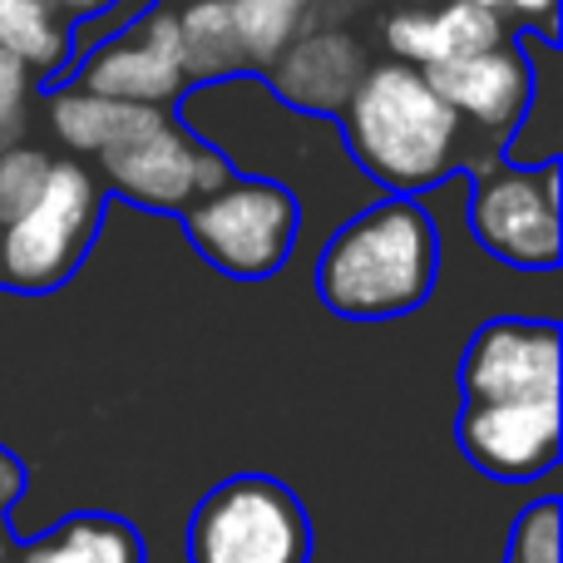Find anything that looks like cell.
Listing matches in <instances>:
<instances>
[{"instance_id":"31","label":"cell","mask_w":563,"mask_h":563,"mask_svg":"<svg viewBox=\"0 0 563 563\" xmlns=\"http://www.w3.org/2000/svg\"><path fill=\"white\" fill-rule=\"evenodd\" d=\"M307 5H311V0H307Z\"/></svg>"},{"instance_id":"26","label":"cell","mask_w":563,"mask_h":563,"mask_svg":"<svg viewBox=\"0 0 563 563\" xmlns=\"http://www.w3.org/2000/svg\"><path fill=\"white\" fill-rule=\"evenodd\" d=\"M233 164H228L223 154H218L213 144H203L198 139V158H194V198H208V194H218V188H228L233 184Z\"/></svg>"},{"instance_id":"27","label":"cell","mask_w":563,"mask_h":563,"mask_svg":"<svg viewBox=\"0 0 563 563\" xmlns=\"http://www.w3.org/2000/svg\"><path fill=\"white\" fill-rule=\"evenodd\" d=\"M376 0H311L307 5V25H341L346 30L351 15H361V10H371Z\"/></svg>"},{"instance_id":"15","label":"cell","mask_w":563,"mask_h":563,"mask_svg":"<svg viewBox=\"0 0 563 563\" xmlns=\"http://www.w3.org/2000/svg\"><path fill=\"white\" fill-rule=\"evenodd\" d=\"M15 563H148V549L129 519L79 509L45 534L15 544Z\"/></svg>"},{"instance_id":"1","label":"cell","mask_w":563,"mask_h":563,"mask_svg":"<svg viewBox=\"0 0 563 563\" xmlns=\"http://www.w3.org/2000/svg\"><path fill=\"white\" fill-rule=\"evenodd\" d=\"M336 129L366 184L400 198L470 168L465 119L430 89L426 69L400 59L366 65L346 109L336 114Z\"/></svg>"},{"instance_id":"24","label":"cell","mask_w":563,"mask_h":563,"mask_svg":"<svg viewBox=\"0 0 563 563\" xmlns=\"http://www.w3.org/2000/svg\"><path fill=\"white\" fill-rule=\"evenodd\" d=\"M148 5H154V0H109V5H99V10H89V15L69 20V65H79L89 49H99L104 40H114L119 30H129Z\"/></svg>"},{"instance_id":"20","label":"cell","mask_w":563,"mask_h":563,"mask_svg":"<svg viewBox=\"0 0 563 563\" xmlns=\"http://www.w3.org/2000/svg\"><path fill=\"white\" fill-rule=\"evenodd\" d=\"M559 529H563L559 499H534V505H525L515 515V525H509L505 563H559Z\"/></svg>"},{"instance_id":"17","label":"cell","mask_w":563,"mask_h":563,"mask_svg":"<svg viewBox=\"0 0 563 563\" xmlns=\"http://www.w3.org/2000/svg\"><path fill=\"white\" fill-rule=\"evenodd\" d=\"M178 40H184L188 85H218V79L247 75L228 0H194L188 10H178Z\"/></svg>"},{"instance_id":"18","label":"cell","mask_w":563,"mask_h":563,"mask_svg":"<svg viewBox=\"0 0 563 563\" xmlns=\"http://www.w3.org/2000/svg\"><path fill=\"white\" fill-rule=\"evenodd\" d=\"M243 65L267 75L273 59L307 30V0H228Z\"/></svg>"},{"instance_id":"4","label":"cell","mask_w":563,"mask_h":563,"mask_svg":"<svg viewBox=\"0 0 563 563\" xmlns=\"http://www.w3.org/2000/svg\"><path fill=\"white\" fill-rule=\"evenodd\" d=\"M188 563H311V519L273 475H233L188 515Z\"/></svg>"},{"instance_id":"11","label":"cell","mask_w":563,"mask_h":563,"mask_svg":"<svg viewBox=\"0 0 563 563\" xmlns=\"http://www.w3.org/2000/svg\"><path fill=\"white\" fill-rule=\"evenodd\" d=\"M426 79L465 124H479L489 139H499V148L529 104V59L509 40L495 49H479V55L440 59L426 69Z\"/></svg>"},{"instance_id":"28","label":"cell","mask_w":563,"mask_h":563,"mask_svg":"<svg viewBox=\"0 0 563 563\" xmlns=\"http://www.w3.org/2000/svg\"><path fill=\"white\" fill-rule=\"evenodd\" d=\"M20 495H25V465L0 445V515H10L20 505Z\"/></svg>"},{"instance_id":"10","label":"cell","mask_w":563,"mask_h":563,"mask_svg":"<svg viewBox=\"0 0 563 563\" xmlns=\"http://www.w3.org/2000/svg\"><path fill=\"white\" fill-rule=\"evenodd\" d=\"M366 45L341 25H307L263 75L267 95L282 109H297L307 119H336L346 109L351 89L366 75Z\"/></svg>"},{"instance_id":"23","label":"cell","mask_w":563,"mask_h":563,"mask_svg":"<svg viewBox=\"0 0 563 563\" xmlns=\"http://www.w3.org/2000/svg\"><path fill=\"white\" fill-rule=\"evenodd\" d=\"M30 99H35V69L0 49V148L25 144Z\"/></svg>"},{"instance_id":"22","label":"cell","mask_w":563,"mask_h":563,"mask_svg":"<svg viewBox=\"0 0 563 563\" xmlns=\"http://www.w3.org/2000/svg\"><path fill=\"white\" fill-rule=\"evenodd\" d=\"M380 40H386L390 59H400V65H416V69H430L445 59V40H440V25H435V10H396V15L386 20V30H380Z\"/></svg>"},{"instance_id":"2","label":"cell","mask_w":563,"mask_h":563,"mask_svg":"<svg viewBox=\"0 0 563 563\" xmlns=\"http://www.w3.org/2000/svg\"><path fill=\"white\" fill-rule=\"evenodd\" d=\"M440 277L435 218L416 198H376L321 243L311 282L327 311L346 321H390L426 307Z\"/></svg>"},{"instance_id":"14","label":"cell","mask_w":563,"mask_h":563,"mask_svg":"<svg viewBox=\"0 0 563 563\" xmlns=\"http://www.w3.org/2000/svg\"><path fill=\"white\" fill-rule=\"evenodd\" d=\"M519 49L529 59V104L519 124L505 139L509 168H539L559 164L563 148V65H559V40H539L519 30Z\"/></svg>"},{"instance_id":"29","label":"cell","mask_w":563,"mask_h":563,"mask_svg":"<svg viewBox=\"0 0 563 563\" xmlns=\"http://www.w3.org/2000/svg\"><path fill=\"white\" fill-rule=\"evenodd\" d=\"M49 5H55L59 15H65V20H79V15H89V10L109 5V0H49Z\"/></svg>"},{"instance_id":"9","label":"cell","mask_w":563,"mask_h":563,"mask_svg":"<svg viewBox=\"0 0 563 563\" xmlns=\"http://www.w3.org/2000/svg\"><path fill=\"white\" fill-rule=\"evenodd\" d=\"M455 440L479 475L499 485H529L559 465L563 410L559 400H495L460 410Z\"/></svg>"},{"instance_id":"19","label":"cell","mask_w":563,"mask_h":563,"mask_svg":"<svg viewBox=\"0 0 563 563\" xmlns=\"http://www.w3.org/2000/svg\"><path fill=\"white\" fill-rule=\"evenodd\" d=\"M435 25H440V40H445V59L479 55V49H495L509 40L505 15L475 5V0H445L435 10Z\"/></svg>"},{"instance_id":"13","label":"cell","mask_w":563,"mask_h":563,"mask_svg":"<svg viewBox=\"0 0 563 563\" xmlns=\"http://www.w3.org/2000/svg\"><path fill=\"white\" fill-rule=\"evenodd\" d=\"M45 114H49V134L69 148V154H109V148L134 144L139 134H148L154 124H164L168 109H148V104H124V99H104L89 95L79 85H59L45 89Z\"/></svg>"},{"instance_id":"12","label":"cell","mask_w":563,"mask_h":563,"mask_svg":"<svg viewBox=\"0 0 563 563\" xmlns=\"http://www.w3.org/2000/svg\"><path fill=\"white\" fill-rule=\"evenodd\" d=\"M194 158L198 139L168 114L164 124L139 134L134 144L99 154V174L129 203L158 208V213H184L194 203Z\"/></svg>"},{"instance_id":"30","label":"cell","mask_w":563,"mask_h":563,"mask_svg":"<svg viewBox=\"0 0 563 563\" xmlns=\"http://www.w3.org/2000/svg\"><path fill=\"white\" fill-rule=\"evenodd\" d=\"M15 529H10V515H0V563H15Z\"/></svg>"},{"instance_id":"3","label":"cell","mask_w":563,"mask_h":563,"mask_svg":"<svg viewBox=\"0 0 563 563\" xmlns=\"http://www.w3.org/2000/svg\"><path fill=\"white\" fill-rule=\"evenodd\" d=\"M104 213V184L79 158H55L35 203L0 228V287L40 297L75 277Z\"/></svg>"},{"instance_id":"21","label":"cell","mask_w":563,"mask_h":563,"mask_svg":"<svg viewBox=\"0 0 563 563\" xmlns=\"http://www.w3.org/2000/svg\"><path fill=\"white\" fill-rule=\"evenodd\" d=\"M49 164H55V158H49L45 148H35V144L0 148V228L35 203V194H40V184H45Z\"/></svg>"},{"instance_id":"6","label":"cell","mask_w":563,"mask_h":563,"mask_svg":"<svg viewBox=\"0 0 563 563\" xmlns=\"http://www.w3.org/2000/svg\"><path fill=\"white\" fill-rule=\"evenodd\" d=\"M470 233L489 257L519 273H549L563 253L559 223V164L489 168L475 178Z\"/></svg>"},{"instance_id":"7","label":"cell","mask_w":563,"mask_h":563,"mask_svg":"<svg viewBox=\"0 0 563 563\" xmlns=\"http://www.w3.org/2000/svg\"><path fill=\"white\" fill-rule=\"evenodd\" d=\"M65 79L79 89H89V95L124 99V104H148V109L178 104V99L194 89L184 75L178 10H168L154 0L129 30H119L114 40L89 49L79 65H69Z\"/></svg>"},{"instance_id":"25","label":"cell","mask_w":563,"mask_h":563,"mask_svg":"<svg viewBox=\"0 0 563 563\" xmlns=\"http://www.w3.org/2000/svg\"><path fill=\"white\" fill-rule=\"evenodd\" d=\"M505 15H515L529 35L559 40V0H505Z\"/></svg>"},{"instance_id":"5","label":"cell","mask_w":563,"mask_h":563,"mask_svg":"<svg viewBox=\"0 0 563 563\" xmlns=\"http://www.w3.org/2000/svg\"><path fill=\"white\" fill-rule=\"evenodd\" d=\"M184 233L218 273L238 282H267L297 247L301 208L273 178L238 174L228 188L184 208Z\"/></svg>"},{"instance_id":"16","label":"cell","mask_w":563,"mask_h":563,"mask_svg":"<svg viewBox=\"0 0 563 563\" xmlns=\"http://www.w3.org/2000/svg\"><path fill=\"white\" fill-rule=\"evenodd\" d=\"M0 49L35 75L65 79L69 69V20L49 0H0Z\"/></svg>"},{"instance_id":"8","label":"cell","mask_w":563,"mask_h":563,"mask_svg":"<svg viewBox=\"0 0 563 563\" xmlns=\"http://www.w3.org/2000/svg\"><path fill=\"white\" fill-rule=\"evenodd\" d=\"M563 336L544 317H495L470 336L460 356L465 406L495 400H559Z\"/></svg>"}]
</instances>
